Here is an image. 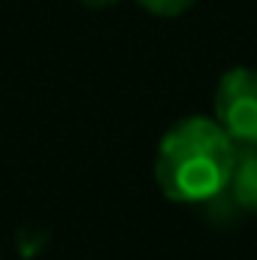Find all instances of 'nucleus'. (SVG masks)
<instances>
[{
	"label": "nucleus",
	"instance_id": "3",
	"mask_svg": "<svg viewBox=\"0 0 257 260\" xmlns=\"http://www.w3.org/2000/svg\"><path fill=\"white\" fill-rule=\"evenodd\" d=\"M227 197L236 209L257 215V148H239Z\"/></svg>",
	"mask_w": 257,
	"mask_h": 260
},
{
	"label": "nucleus",
	"instance_id": "4",
	"mask_svg": "<svg viewBox=\"0 0 257 260\" xmlns=\"http://www.w3.org/2000/svg\"><path fill=\"white\" fill-rule=\"evenodd\" d=\"M136 3L145 6L154 15H179V12H185L191 6L194 0H136Z\"/></svg>",
	"mask_w": 257,
	"mask_h": 260
},
{
	"label": "nucleus",
	"instance_id": "5",
	"mask_svg": "<svg viewBox=\"0 0 257 260\" xmlns=\"http://www.w3.org/2000/svg\"><path fill=\"white\" fill-rule=\"evenodd\" d=\"M82 3H88V6H112L118 0H82Z\"/></svg>",
	"mask_w": 257,
	"mask_h": 260
},
{
	"label": "nucleus",
	"instance_id": "1",
	"mask_svg": "<svg viewBox=\"0 0 257 260\" xmlns=\"http://www.w3.org/2000/svg\"><path fill=\"white\" fill-rule=\"evenodd\" d=\"M236 154L239 148L215 118L194 115L164 133L154 179L176 203H212L227 194Z\"/></svg>",
	"mask_w": 257,
	"mask_h": 260
},
{
	"label": "nucleus",
	"instance_id": "2",
	"mask_svg": "<svg viewBox=\"0 0 257 260\" xmlns=\"http://www.w3.org/2000/svg\"><path fill=\"white\" fill-rule=\"evenodd\" d=\"M215 121L236 148H257V70L233 67L215 88Z\"/></svg>",
	"mask_w": 257,
	"mask_h": 260
}]
</instances>
